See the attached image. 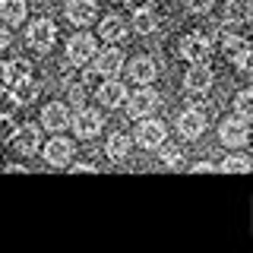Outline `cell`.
Wrapping results in <instances>:
<instances>
[{
  "instance_id": "obj_5",
  "label": "cell",
  "mask_w": 253,
  "mask_h": 253,
  "mask_svg": "<svg viewBox=\"0 0 253 253\" xmlns=\"http://www.w3.org/2000/svg\"><path fill=\"white\" fill-rule=\"evenodd\" d=\"M184 89L193 92V95H203L212 89V70L209 63H193V67L184 73Z\"/></svg>"
},
{
  "instance_id": "obj_32",
  "label": "cell",
  "mask_w": 253,
  "mask_h": 253,
  "mask_svg": "<svg viewBox=\"0 0 253 253\" xmlns=\"http://www.w3.org/2000/svg\"><path fill=\"white\" fill-rule=\"evenodd\" d=\"M193 171H215V165H212V162H200V165H193Z\"/></svg>"
},
{
  "instance_id": "obj_22",
  "label": "cell",
  "mask_w": 253,
  "mask_h": 253,
  "mask_svg": "<svg viewBox=\"0 0 253 253\" xmlns=\"http://www.w3.org/2000/svg\"><path fill=\"white\" fill-rule=\"evenodd\" d=\"M105 152H108L111 158H117V162H121V158H126V152H130V136H126V133H111Z\"/></svg>"
},
{
  "instance_id": "obj_16",
  "label": "cell",
  "mask_w": 253,
  "mask_h": 253,
  "mask_svg": "<svg viewBox=\"0 0 253 253\" xmlns=\"http://www.w3.org/2000/svg\"><path fill=\"white\" fill-rule=\"evenodd\" d=\"M38 142H42V136H38V126H16V133H13V146H16V152H35L38 149Z\"/></svg>"
},
{
  "instance_id": "obj_15",
  "label": "cell",
  "mask_w": 253,
  "mask_h": 253,
  "mask_svg": "<svg viewBox=\"0 0 253 253\" xmlns=\"http://www.w3.org/2000/svg\"><path fill=\"white\" fill-rule=\"evenodd\" d=\"M225 51L231 54V60H234V67L237 70H247L250 73V44L244 42V38H225Z\"/></svg>"
},
{
  "instance_id": "obj_12",
  "label": "cell",
  "mask_w": 253,
  "mask_h": 253,
  "mask_svg": "<svg viewBox=\"0 0 253 253\" xmlns=\"http://www.w3.org/2000/svg\"><path fill=\"white\" fill-rule=\"evenodd\" d=\"M126 98H130V95H126V85L117 83V79H108V83L98 89V101H101L108 111H111V108H121Z\"/></svg>"
},
{
  "instance_id": "obj_34",
  "label": "cell",
  "mask_w": 253,
  "mask_h": 253,
  "mask_svg": "<svg viewBox=\"0 0 253 253\" xmlns=\"http://www.w3.org/2000/svg\"><path fill=\"white\" fill-rule=\"evenodd\" d=\"M117 3H124V0H117Z\"/></svg>"
},
{
  "instance_id": "obj_30",
  "label": "cell",
  "mask_w": 253,
  "mask_h": 253,
  "mask_svg": "<svg viewBox=\"0 0 253 253\" xmlns=\"http://www.w3.org/2000/svg\"><path fill=\"white\" fill-rule=\"evenodd\" d=\"M10 73H6V63H0V92H3V89H10Z\"/></svg>"
},
{
  "instance_id": "obj_1",
  "label": "cell",
  "mask_w": 253,
  "mask_h": 253,
  "mask_svg": "<svg viewBox=\"0 0 253 253\" xmlns=\"http://www.w3.org/2000/svg\"><path fill=\"white\" fill-rule=\"evenodd\" d=\"M218 136H221V142H225L228 149H241L244 142L250 139V130H247V117H228L225 124L218 126Z\"/></svg>"
},
{
  "instance_id": "obj_27",
  "label": "cell",
  "mask_w": 253,
  "mask_h": 253,
  "mask_svg": "<svg viewBox=\"0 0 253 253\" xmlns=\"http://www.w3.org/2000/svg\"><path fill=\"white\" fill-rule=\"evenodd\" d=\"M212 3H215V0H184V6H187L190 13H196V16L209 13V10H212Z\"/></svg>"
},
{
  "instance_id": "obj_2",
  "label": "cell",
  "mask_w": 253,
  "mask_h": 253,
  "mask_svg": "<svg viewBox=\"0 0 253 253\" xmlns=\"http://www.w3.org/2000/svg\"><path fill=\"white\" fill-rule=\"evenodd\" d=\"M95 38L92 35H85V32H79V35H73L70 38V44H67V57H70V63L73 67H85L92 57H95Z\"/></svg>"
},
{
  "instance_id": "obj_25",
  "label": "cell",
  "mask_w": 253,
  "mask_h": 253,
  "mask_svg": "<svg viewBox=\"0 0 253 253\" xmlns=\"http://www.w3.org/2000/svg\"><path fill=\"white\" fill-rule=\"evenodd\" d=\"M6 73H10V83L29 79V76H32V63H29V60H22V57H16V60L6 63Z\"/></svg>"
},
{
  "instance_id": "obj_23",
  "label": "cell",
  "mask_w": 253,
  "mask_h": 253,
  "mask_svg": "<svg viewBox=\"0 0 253 253\" xmlns=\"http://www.w3.org/2000/svg\"><path fill=\"white\" fill-rule=\"evenodd\" d=\"M10 89H13L10 95L16 98V105H26V101H32V98L38 95V85L32 83V76H29V79H19V83H13Z\"/></svg>"
},
{
  "instance_id": "obj_13",
  "label": "cell",
  "mask_w": 253,
  "mask_h": 253,
  "mask_svg": "<svg viewBox=\"0 0 253 253\" xmlns=\"http://www.w3.org/2000/svg\"><path fill=\"white\" fill-rule=\"evenodd\" d=\"M42 126H44V130H51V133H60L63 126H70V114H67V108H63L60 101L47 105V108L42 111Z\"/></svg>"
},
{
  "instance_id": "obj_24",
  "label": "cell",
  "mask_w": 253,
  "mask_h": 253,
  "mask_svg": "<svg viewBox=\"0 0 253 253\" xmlns=\"http://www.w3.org/2000/svg\"><path fill=\"white\" fill-rule=\"evenodd\" d=\"M250 168H253L250 158H244L241 152H231L225 162H221V171H228V174H247Z\"/></svg>"
},
{
  "instance_id": "obj_9",
  "label": "cell",
  "mask_w": 253,
  "mask_h": 253,
  "mask_svg": "<svg viewBox=\"0 0 253 253\" xmlns=\"http://www.w3.org/2000/svg\"><path fill=\"white\" fill-rule=\"evenodd\" d=\"M136 142L142 149H158L165 142V124L162 121H142L136 126Z\"/></svg>"
},
{
  "instance_id": "obj_17",
  "label": "cell",
  "mask_w": 253,
  "mask_h": 253,
  "mask_svg": "<svg viewBox=\"0 0 253 253\" xmlns=\"http://www.w3.org/2000/svg\"><path fill=\"white\" fill-rule=\"evenodd\" d=\"M155 26H158L155 6H139V10L133 13V32H136V35H149V32H155Z\"/></svg>"
},
{
  "instance_id": "obj_33",
  "label": "cell",
  "mask_w": 253,
  "mask_h": 253,
  "mask_svg": "<svg viewBox=\"0 0 253 253\" xmlns=\"http://www.w3.org/2000/svg\"><path fill=\"white\" fill-rule=\"evenodd\" d=\"M73 171H76V174H83V171H95V168H92V165H73Z\"/></svg>"
},
{
  "instance_id": "obj_6",
  "label": "cell",
  "mask_w": 253,
  "mask_h": 253,
  "mask_svg": "<svg viewBox=\"0 0 253 253\" xmlns=\"http://www.w3.org/2000/svg\"><path fill=\"white\" fill-rule=\"evenodd\" d=\"M70 126L76 130L79 139H92V136H98V133H101V114H98V111L83 108L73 121H70Z\"/></svg>"
},
{
  "instance_id": "obj_18",
  "label": "cell",
  "mask_w": 253,
  "mask_h": 253,
  "mask_svg": "<svg viewBox=\"0 0 253 253\" xmlns=\"http://www.w3.org/2000/svg\"><path fill=\"white\" fill-rule=\"evenodd\" d=\"M26 19V3L22 0H0V22L3 26H19Z\"/></svg>"
},
{
  "instance_id": "obj_21",
  "label": "cell",
  "mask_w": 253,
  "mask_h": 253,
  "mask_svg": "<svg viewBox=\"0 0 253 253\" xmlns=\"http://www.w3.org/2000/svg\"><path fill=\"white\" fill-rule=\"evenodd\" d=\"M225 19L234 22V26H244L247 19H253V10L247 6V0H231V3L225 6Z\"/></svg>"
},
{
  "instance_id": "obj_14",
  "label": "cell",
  "mask_w": 253,
  "mask_h": 253,
  "mask_svg": "<svg viewBox=\"0 0 253 253\" xmlns=\"http://www.w3.org/2000/svg\"><path fill=\"white\" fill-rule=\"evenodd\" d=\"M44 158H47V165H57V168H63V165L73 158V142L70 139H51L47 142V149H44Z\"/></svg>"
},
{
  "instance_id": "obj_4",
  "label": "cell",
  "mask_w": 253,
  "mask_h": 253,
  "mask_svg": "<svg viewBox=\"0 0 253 253\" xmlns=\"http://www.w3.org/2000/svg\"><path fill=\"white\" fill-rule=\"evenodd\" d=\"M26 38H29V44L35 47V51H51L54 42H57V29H54L51 19H38V22L29 26Z\"/></svg>"
},
{
  "instance_id": "obj_8",
  "label": "cell",
  "mask_w": 253,
  "mask_h": 253,
  "mask_svg": "<svg viewBox=\"0 0 253 253\" xmlns=\"http://www.w3.org/2000/svg\"><path fill=\"white\" fill-rule=\"evenodd\" d=\"M158 108V92L152 89H139L133 92V98H126V114L130 117H146Z\"/></svg>"
},
{
  "instance_id": "obj_20",
  "label": "cell",
  "mask_w": 253,
  "mask_h": 253,
  "mask_svg": "<svg viewBox=\"0 0 253 253\" xmlns=\"http://www.w3.org/2000/svg\"><path fill=\"white\" fill-rule=\"evenodd\" d=\"M98 32H101L105 42H121V38L126 35V22L121 19V16H105L101 26H98Z\"/></svg>"
},
{
  "instance_id": "obj_7",
  "label": "cell",
  "mask_w": 253,
  "mask_h": 253,
  "mask_svg": "<svg viewBox=\"0 0 253 253\" xmlns=\"http://www.w3.org/2000/svg\"><path fill=\"white\" fill-rule=\"evenodd\" d=\"M203 130H206V114L203 111H196V108L180 111V117H177V133L180 136L184 139H200Z\"/></svg>"
},
{
  "instance_id": "obj_10",
  "label": "cell",
  "mask_w": 253,
  "mask_h": 253,
  "mask_svg": "<svg viewBox=\"0 0 253 253\" xmlns=\"http://www.w3.org/2000/svg\"><path fill=\"white\" fill-rule=\"evenodd\" d=\"M95 16H98L95 0H70L67 3V19L73 26H89V22H95Z\"/></svg>"
},
{
  "instance_id": "obj_31",
  "label": "cell",
  "mask_w": 253,
  "mask_h": 253,
  "mask_svg": "<svg viewBox=\"0 0 253 253\" xmlns=\"http://www.w3.org/2000/svg\"><path fill=\"white\" fill-rule=\"evenodd\" d=\"M6 44H10V26H3V22H0V51H3Z\"/></svg>"
},
{
  "instance_id": "obj_3",
  "label": "cell",
  "mask_w": 253,
  "mask_h": 253,
  "mask_svg": "<svg viewBox=\"0 0 253 253\" xmlns=\"http://www.w3.org/2000/svg\"><path fill=\"white\" fill-rule=\"evenodd\" d=\"M209 54H212L209 35H184V42H180V57H184V60H190V63H209Z\"/></svg>"
},
{
  "instance_id": "obj_28",
  "label": "cell",
  "mask_w": 253,
  "mask_h": 253,
  "mask_svg": "<svg viewBox=\"0 0 253 253\" xmlns=\"http://www.w3.org/2000/svg\"><path fill=\"white\" fill-rule=\"evenodd\" d=\"M13 133H16L13 117L10 114H0V139H13Z\"/></svg>"
},
{
  "instance_id": "obj_11",
  "label": "cell",
  "mask_w": 253,
  "mask_h": 253,
  "mask_svg": "<svg viewBox=\"0 0 253 253\" xmlns=\"http://www.w3.org/2000/svg\"><path fill=\"white\" fill-rule=\"evenodd\" d=\"M121 67H124V54L114 51V47L95 54V73H98V76H117Z\"/></svg>"
},
{
  "instance_id": "obj_26",
  "label": "cell",
  "mask_w": 253,
  "mask_h": 253,
  "mask_svg": "<svg viewBox=\"0 0 253 253\" xmlns=\"http://www.w3.org/2000/svg\"><path fill=\"white\" fill-rule=\"evenodd\" d=\"M234 108H237V114H241V117H247V121H253V89H244V92H237V98H234Z\"/></svg>"
},
{
  "instance_id": "obj_29",
  "label": "cell",
  "mask_w": 253,
  "mask_h": 253,
  "mask_svg": "<svg viewBox=\"0 0 253 253\" xmlns=\"http://www.w3.org/2000/svg\"><path fill=\"white\" fill-rule=\"evenodd\" d=\"M162 162H168V165H174L177 162V146H171V142H162Z\"/></svg>"
},
{
  "instance_id": "obj_19",
  "label": "cell",
  "mask_w": 253,
  "mask_h": 253,
  "mask_svg": "<svg viewBox=\"0 0 253 253\" xmlns=\"http://www.w3.org/2000/svg\"><path fill=\"white\" fill-rule=\"evenodd\" d=\"M130 76H133V83H152V79L158 76V70H155V60H149V57H136L130 63Z\"/></svg>"
}]
</instances>
